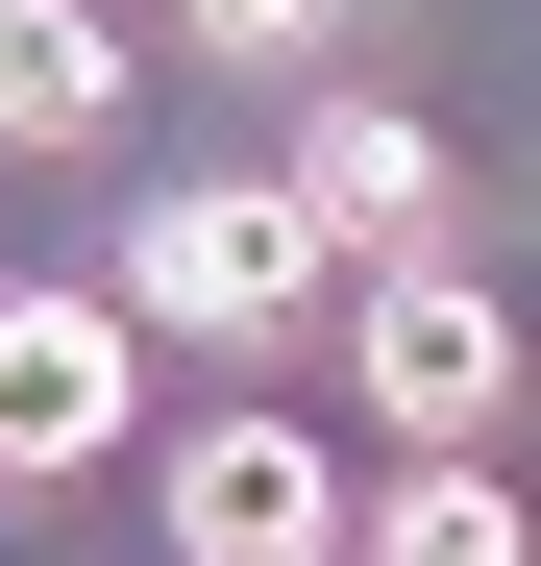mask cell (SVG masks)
<instances>
[{
	"instance_id": "6da1fadb",
	"label": "cell",
	"mask_w": 541,
	"mask_h": 566,
	"mask_svg": "<svg viewBox=\"0 0 541 566\" xmlns=\"http://www.w3.org/2000/svg\"><path fill=\"white\" fill-rule=\"evenodd\" d=\"M124 321H172V345H270V321H320V222H296V172H198V198H148Z\"/></svg>"
},
{
	"instance_id": "7a4b0ae2",
	"label": "cell",
	"mask_w": 541,
	"mask_h": 566,
	"mask_svg": "<svg viewBox=\"0 0 541 566\" xmlns=\"http://www.w3.org/2000/svg\"><path fill=\"white\" fill-rule=\"evenodd\" d=\"M344 369H370V419H394V443H492V419H517V321H492V271H443V247L370 271Z\"/></svg>"
},
{
	"instance_id": "3957f363",
	"label": "cell",
	"mask_w": 541,
	"mask_h": 566,
	"mask_svg": "<svg viewBox=\"0 0 541 566\" xmlns=\"http://www.w3.org/2000/svg\"><path fill=\"white\" fill-rule=\"evenodd\" d=\"M124 443V296H0V493H74Z\"/></svg>"
},
{
	"instance_id": "277c9868",
	"label": "cell",
	"mask_w": 541,
	"mask_h": 566,
	"mask_svg": "<svg viewBox=\"0 0 541 566\" xmlns=\"http://www.w3.org/2000/svg\"><path fill=\"white\" fill-rule=\"evenodd\" d=\"M344 517H320V443L296 419H198L172 443V566H320Z\"/></svg>"
},
{
	"instance_id": "5b68a950",
	"label": "cell",
	"mask_w": 541,
	"mask_h": 566,
	"mask_svg": "<svg viewBox=\"0 0 541 566\" xmlns=\"http://www.w3.org/2000/svg\"><path fill=\"white\" fill-rule=\"evenodd\" d=\"M296 222L370 247V271L443 247V124H418V99H320V124H296Z\"/></svg>"
},
{
	"instance_id": "8992f818",
	"label": "cell",
	"mask_w": 541,
	"mask_h": 566,
	"mask_svg": "<svg viewBox=\"0 0 541 566\" xmlns=\"http://www.w3.org/2000/svg\"><path fill=\"white\" fill-rule=\"evenodd\" d=\"M344 566H541V542H517V493H492V468H468V443H418V468H394V493H370V517H344Z\"/></svg>"
},
{
	"instance_id": "52a82bcc",
	"label": "cell",
	"mask_w": 541,
	"mask_h": 566,
	"mask_svg": "<svg viewBox=\"0 0 541 566\" xmlns=\"http://www.w3.org/2000/svg\"><path fill=\"white\" fill-rule=\"evenodd\" d=\"M99 124H124V50L74 0H0V148H99Z\"/></svg>"
},
{
	"instance_id": "ba28073f",
	"label": "cell",
	"mask_w": 541,
	"mask_h": 566,
	"mask_svg": "<svg viewBox=\"0 0 541 566\" xmlns=\"http://www.w3.org/2000/svg\"><path fill=\"white\" fill-rule=\"evenodd\" d=\"M198 50H320V0H198Z\"/></svg>"
},
{
	"instance_id": "9c48e42d",
	"label": "cell",
	"mask_w": 541,
	"mask_h": 566,
	"mask_svg": "<svg viewBox=\"0 0 541 566\" xmlns=\"http://www.w3.org/2000/svg\"><path fill=\"white\" fill-rule=\"evenodd\" d=\"M320 566H344V542H320Z\"/></svg>"
}]
</instances>
